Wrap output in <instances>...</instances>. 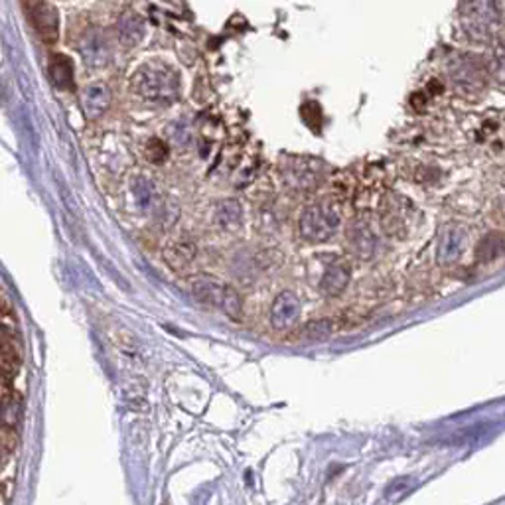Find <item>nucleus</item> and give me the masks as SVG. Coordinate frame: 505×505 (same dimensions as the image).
I'll return each mask as SVG.
<instances>
[{
    "instance_id": "nucleus-18",
    "label": "nucleus",
    "mask_w": 505,
    "mask_h": 505,
    "mask_svg": "<svg viewBox=\"0 0 505 505\" xmlns=\"http://www.w3.org/2000/svg\"><path fill=\"white\" fill-rule=\"evenodd\" d=\"M145 152L146 158H148L152 164H160V162H164L166 158H168V146H166V142H162L160 138H150L148 145H146Z\"/></svg>"
},
{
    "instance_id": "nucleus-13",
    "label": "nucleus",
    "mask_w": 505,
    "mask_h": 505,
    "mask_svg": "<svg viewBox=\"0 0 505 505\" xmlns=\"http://www.w3.org/2000/svg\"><path fill=\"white\" fill-rule=\"evenodd\" d=\"M487 73H489L492 83H494L499 91H504L505 93V36L497 39L496 44H494L489 66H487Z\"/></svg>"
},
{
    "instance_id": "nucleus-3",
    "label": "nucleus",
    "mask_w": 505,
    "mask_h": 505,
    "mask_svg": "<svg viewBox=\"0 0 505 505\" xmlns=\"http://www.w3.org/2000/svg\"><path fill=\"white\" fill-rule=\"evenodd\" d=\"M341 215L338 207L328 202H320L304 209L300 215V224H298V231H300L302 239L308 243H324L328 241L331 235L340 229Z\"/></svg>"
},
{
    "instance_id": "nucleus-4",
    "label": "nucleus",
    "mask_w": 505,
    "mask_h": 505,
    "mask_svg": "<svg viewBox=\"0 0 505 505\" xmlns=\"http://www.w3.org/2000/svg\"><path fill=\"white\" fill-rule=\"evenodd\" d=\"M464 30L472 39L476 42H487L496 34L499 26V12L496 4L477 2L464 6V18H462Z\"/></svg>"
},
{
    "instance_id": "nucleus-6",
    "label": "nucleus",
    "mask_w": 505,
    "mask_h": 505,
    "mask_svg": "<svg viewBox=\"0 0 505 505\" xmlns=\"http://www.w3.org/2000/svg\"><path fill=\"white\" fill-rule=\"evenodd\" d=\"M300 318V300L291 291L281 292L271 306V324L276 330H288Z\"/></svg>"
},
{
    "instance_id": "nucleus-8",
    "label": "nucleus",
    "mask_w": 505,
    "mask_h": 505,
    "mask_svg": "<svg viewBox=\"0 0 505 505\" xmlns=\"http://www.w3.org/2000/svg\"><path fill=\"white\" fill-rule=\"evenodd\" d=\"M22 361V350L16 330H12L8 324H4V336H2V377L4 385H10L16 377Z\"/></svg>"
},
{
    "instance_id": "nucleus-7",
    "label": "nucleus",
    "mask_w": 505,
    "mask_h": 505,
    "mask_svg": "<svg viewBox=\"0 0 505 505\" xmlns=\"http://www.w3.org/2000/svg\"><path fill=\"white\" fill-rule=\"evenodd\" d=\"M486 79H489V73L482 69L474 58H462L458 63V71L454 75V83L460 91H464L466 95H477L482 89L486 87Z\"/></svg>"
},
{
    "instance_id": "nucleus-16",
    "label": "nucleus",
    "mask_w": 505,
    "mask_h": 505,
    "mask_svg": "<svg viewBox=\"0 0 505 505\" xmlns=\"http://www.w3.org/2000/svg\"><path fill=\"white\" fill-rule=\"evenodd\" d=\"M195 247L190 241H176L166 249V261L170 267H174L178 271H182L190 262L194 261Z\"/></svg>"
},
{
    "instance_id": "nucleus-21",
    "label": "nucleus",
    "mask_w": 505,
    "mask_h": 505,
    "mask_svg": "<svg viewBox=\"0 0 505 505\" xmlns=\"http://www.w3.org/2000/svg\"><path fill=\"white\" fill-rule=\"evenodd\" d=\"M367 235H371V233H367ZM367 235H365V237H367ZM351 237H363V227H360V229H353V231H351ZM358 241H360V245H358V249H355V251H358V255H360V257H363V251H365V249H363V245H361V239H358Z\"/></svg>"
},
{
    "instance_id": "nucleus-19",
    "label": "nucleus",
    "mask_w": 505,
    "mask_h": 505,
    "mask_svg": "<svg viewBox=\"0 0 505 505\" xmlns=\"http://www.w3.org/2000/svg\"><path fill=\"white\" fill-rule=\"evenodd\" d=\"M2 454L4 458H8L12 452H14V448L18 444V432H16V428L14 427H8V425H4L2 427Z\"/></svg>"
},
{
    "instance_id": "nucleus-5",
    "label": "nucleus",
    "mask_w": 505,
    "mask_h": 505,
    "mask_svg": "<svg viewBox=\"0 0 505 505\" xmlns=\"http://www.w3.org/2000/svg\"><path fill=\"white\" fill-rule=\"evenodd\" d=\"M28 12L30 24L34 26L36 34L46 44H54L59 38V16L58 10L49 2H28L24 4Z\"/></svg>"
},
{
    "instance_id": "nucleus-14",
    "label": "nucleus",
    "mask_w": 505,
    "mask_h": 505,
    "mask_svg": "<svg viewBox=\"0 0 505 505\" xmlns=\"http://www.w3.org/2000/svg\"><path fill=\"white\" fill-rule=\"evenodd\" d=\"M462 241H464V237L460 235L458 229H448V231H444L442 239H440V245H438V261H456L458 257H460V251H462Z\"/></svg>"
},
{
    "instance_id": "nucleus-11",
    "label": "nucleus",
    "mask_w": 505,
    "mask_h": 505,
    "mask_svg": "<svg viewBox=\"0 0 505 505\" xmlns=\"http://www.w3.org/2000/svg\"><path fill=\"white\" fill-rule=\"evenodd\" d=\"M350 282V267L343 262H336L328 267L320 281V291L324 296H340L348 288Z\"/></svg>"
},
{
    "instance_id": "nucleus-10",
    "label": "nucleus",
    "mask_w": 505,
    "mask_h": 505,
    "mask_svg": "<svg viewBox=\"0 0 505 505\" xmlns=\"http://www.w3.org/2000/svg\"><path fill=\"white\" fill-rule=\"evenodd\" d=\"M142 38H145V22H142V18L136 12H130V10L123 12L121 18H118V39H121V44L126 49H133Z\"/></svg>"
},
{
    "instance_id": "nucleus-12",
    "label": "nucleus",
    "mask_w": 505,
    "mask_h": 505,
    "mask_svg": "<svg viewBox=\"0 0 505 505\" xmlns=\"http://www.w3.org/2000/svg\"><path fill=\"white\" fill-rule=\"evenodd\" d=\"M109 89L105 83H91L85 91H83V107L87 113L89 118H99L109 107Z\"/></svg>"
},
{
    "instance_id": "nucleus-1",
    "label": "nucleus",
    "mask_w": 505,
    "mask_h": 505,
    "mask_svg": "<svg viewBox=\"0 0 505 505\" xmlns=\"http://www.w3.org/2000/svg\"><path fill=\"white\" fill-rule=\"evenodd\" d=\"M136 95L154 103H172L180 95V75L164 61H148L133 75Z\"/></svg>"
},
{
    "instance_id": "nucleus-2",
    "label": "nucleus",
    "mask_w": 505,
    "mask_h": 505,
    "mask_svg": "<svg viewBox=\"0 0 505 505\" xmlns=\"http://www.w3.org/2000/svg\"><path fill=\"white\" fill-rule=\"evenodd\" d=\"M192 292L197 300L207 306H215L224 310L231 320H239L243 316V300L233 286L217 281L214 276H200L192 282Z\"/></svg>"
},
{
    "instance_id": "nucleus-20",
    "label": "nucleus",
    "mask_w": 505,
    "mask_h": 505,
    "mask_svg": "<svg viewBox=\"0 0 505 505\" xmlns=\"http://www.w3.org/2000/svg\"><path fill=\"white\" fill-rule=\"evenodd\" d=\"M306 331L310 338H326L331 334V322L328 320H318V322H310L306 326Z\"/></svg>"
},
{
    "instance_id": "nucleus-9",
    "label": "nucleus",
    "mask_w": 505,
    "mask_h": 505,
    "mask_svg": "<svg viewBox=\"0 0 505 505\" xmlns=\"http://www.w3.org/2000/svg\"><path fill=\"white\" fill-rule=\"evenodd\" d=\"M79 49H81V56L87 61L91 68L95 66H105L109 59V46L107 39L103 36V32L97 28L87 30L83 34V38L79 42Z\"/></svg>"
},
{
    "instance_id": "nucleus-17",
    "label": "nucleus",
    "mask_w": 505,
    "mask_h": 505,
    "mask_svg": "<svg viewBox=\"0 0 505 505\" xmlns=\"http://www.w3.org/2000/svg\"><path fill=\"white\" fill-rule=\"evenodd\" d=\"M505 249L504 245V239L499 237V235H487L484 237L480 245H477V257L480 259H494L497 255H501Z\"/></svg>"
},
{
    "instance_id": "nucleus-15",
    "label": "nucleus",
    "mask_w": 505,
    "mask_h": 505,
    "mask_svg": "<svg viewBox=\"0 0 505 505\" xmlns=\"http://www.w3.org/2000/svg\"><path fill=\"white\" fill-rule=\"evenodd\" d=\"M49 75L51 81L58 85L59 89H69L73 85V66L66 56H54L51 63H49Z\"/></svg>"
}]
</instances>
